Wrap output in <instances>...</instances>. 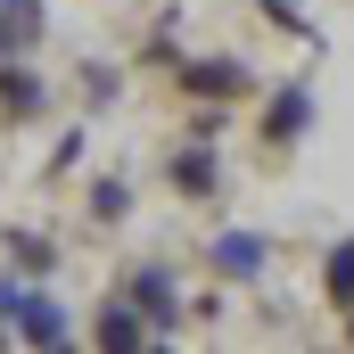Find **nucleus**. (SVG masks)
Instances as JSON below:
<instances>
[{"label":"nucleus","mask_w":354,"mask_h":354,"mask_svg":"<svg viewBox=\"0 0 354 354\" xmlns=\"http://www.w3.org/2000/svg\"><path fill=\"white\" fill-rule=\"evenodd\" d=\"M50 115V83L33 58H0V124H41Z\"/></svg>","instance_id":"6"},{"label":"nucleus","mask_w":354,"mask_h":354,"mask_svg":"<svg viewBox=\"0 0 354 354\" xmlns=\"http://www.w3.org/2000/svg\"><path fill=\"white\" fill-rule=\"evenodd\" d=\"M256 132H264V149H297V140L313 132V91H305V83H280Z\"/></svg>","instance_id":"8"},{"label":"nucleus","mask_w":354,"mask_h":354,"mask_svg":"<svg viewBox=\"0 0 354 354\" xmlns=\"http://www.w3.org/2000/svg\"><path fill=\"white\" fill-rule=\"evenodd\" d=\"M0 346H75V322L50 297V280L0 272Z\"/></svg>","instance_id":"1"},{"label":"nucleus","mask_w":354,"mask_h":354,"mask_svg":"<svg viewBox=\"0 0 354 354\" xmlns=\"http://www.w3.org/2000/svg\"><path fill=\"white\" fill-rule=\"evenodd\" d=\"M174 91L189 107H231V99L256 91V66L239 50H223V58H174Z\"/></svg>","instance_id":"2"},{"label":"nucleus","mask_w":354,"mask_h":354,"mask_svg":"<svg viewBox=\"0 0 354 354\" xmlns=\"http://www.w3.org/2000/svg\"><path fill=\"white\" fill-rule=\"evenodd\" d=\"M165 181L181 198H214L223 189V157H214V132H181L174 157H165Z\"/></svg>","instance_id":"4"},{"label":"nucleus","mask_w":354,"mask_h":354,"mask_svg":"<svg viewBox=\"0 0 354 354\" xmlns=\"http://www.w3.org/2000/svg\"><path fill=\"white\" fill-rule=\"evenodd\" d=\"M124 297H132V313L149 322V338H174L181 330V280H174V264H132L124 272Z\"/></svg>","instance_id":"3"},{"label":"nucleus","mask_w":354,"mask_h":354,"mask_svg":"<svg viewBox=\"0 0 354 354\" xmlns=\"http://www.w3.org/2000/svg\"><path fill=\"white\" fill-rule=\"evenodd\" d=\"M346 338H354V322H346Z\"/></svg>","instance_id":"15"},{"label":"nucleus","mask_w":354,"mask_h":354,"mask_svg":"<svg viewBox=\"0 0 354 354\" xmlns=\"http://www.w3.org/2000/svg\"><path fill=\"white\" fill-rule=\"evenodd\" d=\"M83 206H91V223H124V214H132V181L99 174V181H91V198H83Z\"/></svg>","instance_id":"12"},{"label":"nucleus","mask_w":354,"mask_h":354,"mask_svg":"<svg viewBox=\"0 0 354 354\" xmlns=\"http://www.w3.org/2000/svg\"><path fill=\"white\" fill-rule=\"evenodd\" d=\"M206 272L214 280H264L272 272V239L264 231H214L206 239Z\"/></svg>","instance_id":"5"},{"label":"nucleus","mask_w":354,"mask_h":354,"mask_svg":"<svg viewBox=\"0 0 354 354\" xmlns=\"http://www.w3.org/2000/svg\"><path fill=\"white\" fill-rule=\"evenodd\" d=\"M91 346H99V354H140V346H157V338H149V322L132 313V297L115 288V297L91 313Z\"/></svg>","instance_id":"7"},{"label":"nucleus","mask_w":354,"mask_h":354,"mask_svg":"<svg viewBox=\"0 0 354 354\" xmlns=\"http://www.w3.org/2000/svg\"><path fill=\"white\" fill-rule=\"evenodd\" d=\"M0 248H8V272H25V280H50L58 272V239L50 231H8Z\"/></svg>","instance_id":"10"},{"label":"nucleus","mask_w":354,"mask_h":354,"mask_svg":"<svg viewBox=\"0 0 354 354\" xmlns=\"http://www.w3.org/2000/svg\"><path fill=\"white\" fill-rule=\"evenodd\" d=\"M322 297H330L338 313H354V239L330 248V264H322Z\"/></svg>","instance_id":"11"},{"label":"nucleus","mask_w":354,"mask_h":354,"mask_svg":"<svg viewBox=\"0 0 354 354\" xmlns=\"http://www.w3.org/2000/svg\"><path fill=\"white\" fill-rule=\"evenodd\" d=\"M115 91H124V75H115V66H99V58H91V66H83V99H91V115H99V107H107V99H115Z\"/></svg>","instance_id":"13"},{"label":"nucleus","mask_w":354,"mask_h":354,"mask_svg":"<svg viewBox=\"0 0 354 354\" xmlns=\"http://www.w3.org/2000/svg\"><path fill=\"white\" fill-rule=\"evenodd\" d=\"M41 33H50V0H0V50L8 58L41 50Z\"/></svg>","instance_id":"9"},{"label":"nucleus","mask_w":354,"mask_h":354,"mask_svg":"<svg viewBox=\"0 0 354 354\" xmlns=\"http://www.w3.org/2000/svg\"><path fill=\"white\" fill-rule=\"evenodd\" d=\"M256 8H264L280 33H305V41H313V25H305V8H297V0H256Z\"/></svg>","instance_id":"14"}]
</instances>
